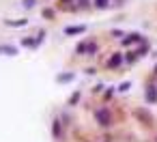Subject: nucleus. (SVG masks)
<instances>
[{
    "mask_svg": "<svg viewBox=\"0 0 157 142\" xmlns=\"http://www.w3.org/2000/svg\"><path fill=\"white\" fill-rule=\"evenodd\" d=\"M121 63H123V58H121V54H114L110 60H108V67L110 69H114V67H121Z\"/></svg>",
    "mask_w": 157,
    "mask_h": 142,
    "instance_id": "7ed1b4c3",
    "label": "nucleus"
},
{
    "mask_svg": "<svg viewBox=\"0 0 157 142\" xmlns=\"http://www.w3.org/2000/svg\"><path fill=\"white\" fill-rule=\"evenodd\" d=\"M133 41H142V37H140V35H136V32H131V35H127V37L123 39V45H131Z\"/></svg>",
    "mask_w": 157,
    "mask_h": 142,
    "instance_id": "20e7f679",
    "label": "nucleus"
},
{
    "mask_svg": "<svg viewBox=\"0 0 157 142\" xmlns=\"http://www.w3.org/2000/svg\"><path fill=\"white\" fill-rule=\"evenodd\" d=\"M97 52V43H80L78 45V54H95Z\"/></svg>",
    "mask_w": 157,
    "mask_h": 142,
    "instance_id": "f03ea898",
    "label": "nucleus"
},
{
    "mask_svg": "<svg viewBox=\"0 0 157 142\" xmlns=\"http://www.w3.org/2000/svg\"><path fill=\"white\" fill-rule=\"evenodd\" d=\"M108 0H95V7H99V9H108Z\"/></svg>",
    "mask_w": 157,
    "mask_h": 142,
    "instance_id": "6e6552de",
    "label": "nucleus"
},
{
    "mask_svg": "<svg viewBox=\"0 0 157 142\" xmlns=\"http://www.w3.org/2000/svg\"><path fill=\"white\" fill-rule=\"evenodd\" d=\"M84 32V26H71V28H65V35H78Z\"/></svg>",
    "mask_w": 157,
    "mask_h": 142,
    "instance_id": "423d86ee",
    "label": "nucleus"
},
{
    "mask_svg": "<svg viewBox=\"0 0 157 142\" xmlns=\"http://www.w3.org/2000/svg\"><path fill=\"white\" fill-rule=\"evenodd\" d=\"M136 116H140V118H144V121H149V114H146L144 110H138V112H136Z\"/></svg>",
    "mask_w": 157,
    "mask_h": 142,
    "instance_id": "9b49d317",
    "label": "nucleus"
},
{
    "mask_svg": "<svg viewBox=\"0 0 157 142\" xmlns=\"http://www.w3.org/2000/svg\"><path fill=\"white\" fill-rule=\"evenodd\" d=\"M119 90H121V93H125V90H129V82H123V84L119 86Z\"/></svg>",
    "mask_w": 157,
    "mask_h": 142,
    "instance_id": "ddd939ff",
    "label": "nucleus"
},
{
    "mask_svg": "<svg viewBox=\"0 0 157 142\" xmlns=\"http://www.w3.org/2000/svg\"><path fill=\"white\" fill-rule=\"evenodd\" d=\"M26 19H19V22H7V26H24Z\"/></svg>",
    "mask_w": 157,
    "mask_h": 142,
    "instance_id": "9d476101",
    "label": "nucleus"
},
{
    "mask_svg": "<svg viewBox=\"0 0 157 142\" xmlns=\"http://www.w3.org/2000/svg\"><path fill=\"white\" fill-rule=\"evenodd\" d=\"M52 134H54V138L56 140H60V121H54V125H52Z\"/></svg>",
    "mask_w": 157,
    "mask_h": 142,
    "instance_id": "39448f33",
    "label": "nucleus"
},
{
    "mask_svg": "<svg viewBox=\"0 0 157 142\" xmlns=\"http://www.w3.org/2000/svg\"><path fill=\"white\" fill-rule=\"evenodd\" d=\"M0 52H7V54H17V50H15V47H0Z\"/></svg>",
    "mask_w": 157,
    "mask_h": 142,
    "instance_id": "1a4fd4ad",
    "label": "nucleus"
},
{
    "mask_svg": "<svg viewBox=\"0 0 157 142\" xmlns=\"http://www.w3.org/2000/svg\"><path fill=\"white\" fill-rule=\"evenodd\" d=\"M146 101H157V90H155V86L146 90Z\"/></svg>",
    "mask_w": 157,
    "mask_h": 142,
    "instance_id": "0eeeda50",
    "label": "nucleus"
},
{
    "mask_svg": "<svg viewBox=\"0 0 157 142\" xmlns=\"http://www.w3.org/2000/svg\"><path fill=\"white\" fill-rule=\"evenodd\" d=\"M95 121H97L101 127H110V125H112V116H110V110H105V108L97 110V112H95Z\"/></svg>",
    "mask_w": 157,
    "mask_h": 142,
    "instance_id": "f257e3e1",
    "label": "nucleus"
},
{
    "mask_svg": "<svg viewBox=\"0 0 157 142\" xmlns=\"http://www.w3.org/2000/svg\"><path fill=\"white\" fill-rule=\"evenodd\" d=\"M37 5V0H24V7L26 9H30V7H35Z\"/></svg>",
    "mask_w": 157,
    "mask_h": 142,
    "instance_id": "f8f14e48",
    "label": "nucleus"
},
{
    "mask_svg": "<svg viewBox=\"0 0 157 142\" xmlns=\"http://www.w3.org/2000/svg\"><path fill=\"white\" fill-rule=\"evenodd\" d=\"M71 78H73L71 73H67V76H58V80H60V82H65V80H71Z\"/></svg>",
    "mask_w": 157,
    "mask_h": 142,
    "instance_id": "4468645a",
    "label": "nucleus"
},
{
    "mask_svg": "<svg viewBox=\"0 0 157 142\" xmlns=\"http://www.w3.org/2000/svg\"><path fill=\"white\" fill-rule=\"evenodd\" d=\"M155 73H157V67H155Z\"/></svg>",
    "mask_w": 157,
    "mask_h": 142,
    "instance_id": "dca6fc26",
    "label": "nucleus"
},
{
    "mask_svg": "<svg viewBox=\"0 0 157 142\" xmlns=\"http://www.w3.org/2000/svg\"><path fill=\"white\" fill-rule=\"evenodd\" d=\"M80 2V7H88V0H78Z\"/></svg>",
    "mask_w": 157,
    "mask_h": 142,
    "instance_id": "2eb2a0df",
    "label": "nucleus"
}]
</instances>
